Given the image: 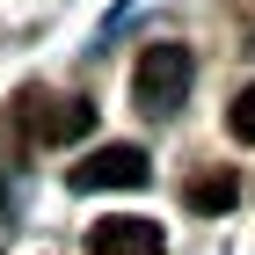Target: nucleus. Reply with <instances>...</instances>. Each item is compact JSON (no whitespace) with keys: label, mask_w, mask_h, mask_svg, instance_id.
<instances>
[{"label":"nucleus","mask_w":255,"mask_h":255,"mask_svg":"<svg viewBox=\"0 0 255 255\" xmlns=\"http://www.w3.org/2000/svg\"><path fill=\"white\" fill-rule=\"evenodd\" d=\"M190 80H197V59L190 44H146L131 66V95L146 117H175L182 102H190Z\"/></svg>","instance_id":"f257e3e1"},{"label":"nucleus","mask_w":255,"mask_h":255,"mask_svg":"<svg viewBox=\"0 0 255 255\" xmlns=\"http://www.w3.org/2000/svg\"><path fill=\"white\" fill-rule=\"evenodd\" d=\"M146 175H153V160L138 153V146H95L88 160H73V168H66V182H73V190H138Z\"/></svg>","instance_id":"f03ea898"},{"label":"nucleus","mask_w":255,"mask_h":255,"mask_svg":"<svg viewBox=\"0 0 255 255\" xmlns=\"http://www.w3.org/2000/svg\"><path fill=\"white\" fill-rule=\"evenodd\" d=\"M88 255H168V241L153 219H102L88 234Z\"/></svg>","instance_id":"7ed1b4c3"},{"label":"nucleus","mask_w":255,"mask_h":255,"mask_svg":"<svg viewBox=\"0 0 255 255\" xmlns=\"http://www.w3.org/2000/svg\"><path fill=\"white\" fill-rule=\"evenodd\" d=\"M182 204H190V212H204V219L234 212V204H241V175H234V168H212V175H197L190 190H182Z\"/></svg>","instance_id":"20e7f679"},{"label":"nucleus","mask_w":255,"mask_h":255,"mask_svg":"<svg viewBox=\"0 0 255 255\" xmlns=\"http://www.w3.org/2000/svg\"><path fill=\"white\" fill-rule=\"evenodd\" d=\"M15 117H22V131H29V146H59V95L22 88V95H15Z\"/></svg>","instance_id":"39448f33"},{"label":"nucleus","mask_w":255,"mask_h":255,"mask_svg":"<svg viewBox=\"0 0 255 255\" xmlns=\"http://www.w3.org/2000/svg\"><path fill=\"white\" fill-rule=\"evenodd\" d=\"M88 131H95V110H88V102H59V146H73V138H88Z\"/></svg>","instance_id":"423d86ee"},{"label":"nucleus","mask_w":255,"mask_h":255,"mask_svg":"<svg viewBox=\"0 0 255 255\" xmlns=\"http://www.w3.org/2000/svg\"><path fill=\"white\" fill-rule=\"evenodd\" d=\"M226 131H234L241 146H255V80L234 95V110H226Z\"/></svg>","instance_id":"0eeeda50"}]
</instances>
